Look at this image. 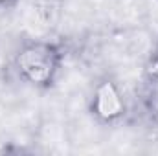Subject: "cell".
<instances>
[{
  "label": "cell",
  "instance_id": "1",
  "mask_svg": "<svg viewBox=\"0 0 158 156\" xmlns=\"http://www.w3.org/2000/svg\"><path fill=\"white\" fill-rule=\"evenodd\" d=\"M63 59L64 53L59 44L48 40H30L17 50L13 66L17 76L26 84L44 90L55 84Z\"/></svg>",
  "mask_w": 158,
  "mask_h": 156
},
{
  "label": "cell",
  "instance_id": "2",
  "mask_svg": "<svg viewBox=\"0 0 158 156\" xmlns=\"http://www.w3.org/2000/svg\"><path fill=\"white\" fill-rule=\"evenodd\" d=\"M90 116L103 125H112L119 121L127 112V103L119 84L110 77L99 79L90 94L88 101Z\"/></svg>",
  "mask_w": 158,
  "mask_h": 156
},
{
  "label": "cell",
  "instance_id": "4",
  "mask_svg": "<svg viewBox=\"0 0 158 156\" xmlns=\"http://www.w3.org/2000/svg\"><path fill=\"white\" fill-rule=\"evenodd\" d=\"M19 0H0V9H6V7H11L15 6Z\"/></svg>",
  "mask_w": 158,
  "mask_h": 156
},
{
  "label": "cell",
  "instance_id": "3",
  "mask_svg": "<svg viewBox=\"0 0 158 156\" xmlns=\"http://www.w3.org/2000/svg\"><path fill=\"white\" fill-rule=\"evenodd\" d=\"M145 76L151 79V81L158 83V42H156V46H155V50H153V53H151L149 59H147Z\"/></svg>",
  "mask_w": 158,
  "mask_h": 156
}]
</instances>
